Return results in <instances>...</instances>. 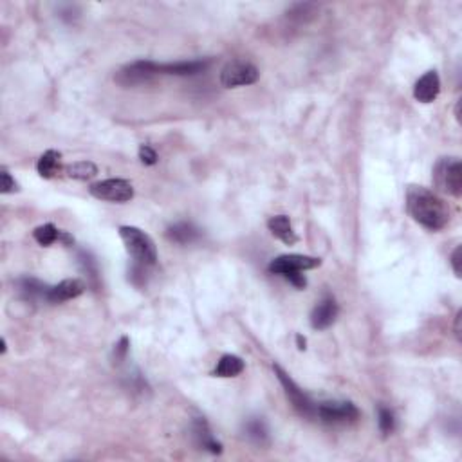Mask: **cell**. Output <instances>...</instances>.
<instances>
[{"label":"cell","mask_w":462,"mask_h":462,"mask_svg":"<svg viewBox=\"0 0 462 462\" xmlns=\"http://www.w3.org/2000/svg\"><path fill=\"white\" fill-rule=\"evenodd\" d=\"M406 210L418 224L430 231H439L449 222L446 202L424 186H410L406 192Z\"/></svg>","instance_id":"cell-1"},{"label":"cell","mask_w":462,"mask_h":462,"mask_svg":"<svg viewBox=\"0 0 462 462\" xmlns=\"http://www.w3.org/2000/svg\"><path fill=\"white\" fill-rule=\"evenodd\" d=\"M119 237L125 244L129 255L134 258L135 264L150 267L157 262V249L152 238L145 233L143 229L134 228V226H122L119 228Z\"/></svg>","instance_id":"cell-2"},{"label":"cell","mask_w":462,"mask_h":462,"mask_svg":"<svg viewBox=\"0 0 462 462\" xmlns=\"http://www.w3.org/2000/svg\"><path fill=\"white\" fill-rule=\"evenodd\" d=\"M436 184L452 197L462 195V165L457 157H445L440 159L434 172Z\"/></svg>","instance_id":"cell-3"},{"label":"cell","mask_w":462,"mask_h":462,"mask_svg":"<svg viewBox=\"0 0 462 462\" xmlns=\"http://www.w3.org/2000/svg\"><path fill=\"white\" fill-rule=\"evenodd\" d=\"M273 370L274 374H277V377H279V381L282 383L283 392H286L288 399L291 401V404L295 406V410H297L298 413H302L304 418H316V406H318V404L314 403L309 395L302 390L300 386L295 383V379H292L280 365L274 363Z\"/></svg>","instance_id":"cell-4"},{"label":"cell","mask_w":462,"mask_h":462,"mask_svg":"<svg viewBox=\"0 0 462 462\" xmlns=\"http://www.w3.org/2000/svg\"><path fill=\"white\" fill-rule=\"evenodd\" d=\"M359 410L350 401H323L316 406V418L325 424H347L359 419Z\"/></svg>","instance_id":"cell-5"},{"label":"cell","mask_w":462,"mask_h":462,"mask_svg":"<svg viewBox=\"0 0 462 462\" xmlns=\"http://www.w3.org/2000/svg\"><path fill=\"white\" fill-rule=\"evenodd\" d=\"M258 76H261V72L251 62L233 60V62L226 63V67L220 72V83L226 89H235V87L251 85L258 80Z\"/></svg>","instance_id":"cell-6"},{"label":"cell","mask_w":462,"mask_h":462,"mask_svg":"<svg viewBox=\"0 0 462 462\" xmlns=\"http://www.w3.org/2000/svg\"><path fill=\"white\" fill-rule=\"evenodd\" d=\"M90 195L99 201L108 202H129L134 197V186L125 179H105L94 183L89 188Z\"/></svg>","instance_id":"cell-7"},{"label":"cell","mask_w":462,"mask_h":462,"mask_svg":"<svg viewBox=\"0 0 462 462\" xmlns=\"http://www.w3.org/2000/svg\"><path fill=\"white\" fill-rule=\"evenodd\" d=\"M154 63L156 62H150V60H138V62L129 63L116 72V81L123 87H138L152 83L157 78Z\"/></svg>","instance_id":"cell-8"},{"label":"cell","mask_w":462,"mask_h":462,"mask_svg":"<svg viewBox=\"0 0 462 462\" xmlns=\"http://www.w3.org/2000/svg\"><path fill=\"white\" fill-rule=\"evenodd\" d=\"M322 264L320 258L307 255H282L277 256L270 264V273L286 277L289 273H304L307 270H314Z\"/></svg>","instance_id":"cell-9"},{"label":"cell","mask_w":462,"mask_h":462,"mask_svg":"<svg viewBox=\"0 0 462 462\" xmlns=\"http://www.w3.org/2000/svg\"><path fill=\"white\" fill-rule=\"evenodd\" d=\"M210 65V60H190V62L175 63H154L157 76H193L204 72Z\"/></svg>","instance_id":"cell-10"},{"label":"cell","mask_w":462,"mask_h":462,"mask_svg":"<svg viewBox=\"0 0 462 462\" xmlns=\"http://www.w3.org/2000/svg\"><path fill=\"white\" fill-rule=\"evenodd\" d=\"M338 313H340V307H338L334 297H323L322 300L316 304V307L311 313V325L316 331H325L336 322Z\"/></svg>","instance_id":"cell-11"},{"label":"cell","mask_w":462,"mask_h":462,"mask_svg":"<svg viewBox=\"0 0 462 462\" xmlns=\"http://www.w3.org/2000/svg\"><path fill=\"white\" fill-rule=\"evenodd\" d=\"M83 291H85V283L81 282V280L67 279L63 280V282H60L58 286L49 288L47 300L45 302H49V304H63V302L78 298Z\"/></svg>","instance_id":"cell-12"},{"label":"cell","mask_w":462,"mask_h":462,"mask_svg":"<svg viewBox=\"0 0 462 462\" xmlns=\"http://www.w3.org/2000/svg\"><path fill=\"white\" fill-rule=\"evenodd\" d=\"M440 92V78L437 71H428L424 76H421L413 87V96L421 104H431L436 101Z\"/></svg>","instance_id":"cell-13"},{"label":"cell","mask_w":462,"mask_h":462,"mask_svg":"<svg viewBox=\"0 0 462 462\" xmlns=\"http://www.w3.org/2000/svg\"><path fill=\"white\" fill-rule=\"evenodd\" d=\"M192 431H193V439H195L199 448L206 449V452H210V454L213 455L222 454V445L213 437V434L210 431V427H208V422L204 421V419L202 418L195 419L192 424Z\"/></svg>","instance_id":"cell-14"},{"label":"cell","mask_w":462,"mask_h":462,"mask_svg":"<svg viewBox=\"0 0 462 462\" xmlns=\"http://www.w3.org/2000/svg\"><path fill=\"white\" fill-rule=\"evenodd\" d=\"M267 228H270L271 233L274 237L282 240L283 244H288V246H292V244L298 242L297 231L292 228L291 219L288 215H274L267 220Z\"/></svg>","instance_id":"cell-15"},{"label":"cell","mask_w":462,"mask_h":462,"mask_svg":"<svg viewBox=\"0 0 462 462\" xmlns=\"http://www.w3.org/2000/svg\"><path fill=\"white\" fill-rule=\"evenodd\" d=\"M201 237L199 229L190 222H177L166 229V238L175 244H192Z\"/></svg>","instance_id":"cell-16"},{"label":"cell","mask_w":462,"mask_h":462,"mask_svg":"<svg viewBox=\"0 0 462 462\" xmlns=\"http://www.w3.org/2000/svg\"><path fill=\"white\" fill-rule=\"evenodd\" d=\"M60 159H62V154L56 152V150H47V152L42 154L38 163H36V172L44 179H53L54 175L60 172Z\"/></svg>","instance_id":"cell-17"},{"label":"cell","mask_w":462,"mask_h":462,"mask_svg":"<svg viewBox=\"0 0 462 462\" xmlns=\"http://www.w3.org/2000/svg\"><path fill=\"white\" fill-rule=\"evenodd\" d=\"M244 372V361L242 358H238L235 354H224L219 359V363L215 367V376L217 377H237L238 374Z\"/></svg>","instance_id":"cell-18"},{"label":"cell","mask_w":462,"mask_h":462,"mask_svg":"<svg viewBox=\"0 0 462 462\" xmlns=\"http://www.w3.org/2000/svg\"><path fill=\"white\" fill-rule=\"evenodd\" d=\"M244 431H246V437L251 443L258 446H264L270 443V430L265 427V422L261 418H251L249 421L244 424Z\"/></svg>","instance_id":"cell-19"},{"label":"cell","mask_w":462,"mask_h":462,"mask_svg":"<svg viewBox=\"0 0 462 462\" xmlns=\"http://www.w3.org/2000/svg\"><path fill=\"white\" fill-rule=\"evenodd\" d=\"M18 288L22 291L24 297L27 298H44L47 300V292H49V288L42 283L40 280L31 279V277H26V279L18 280Z\"/></svg>","instance_id":"cell-20"},{"label":"cell","mask_w":462,"mask_h":462,"mask_svg":"<svg viewBox=\"0 0 462 462\" xmlns=\"http://www.w3.org/2000/svg\"><path fill=\"white\" fill-rule=\"evenodd\" d=\"M96 174H98V166L92 161H78L72 163L71 166H67V175L71 179L87 181L92 179Z\"/></svg>","instance_id":"cell-21"},{"label":"cell","mask_w":462,"mask_h":462,"mask_svg":"<svg viewBox=\"0 0 462 462\" xmlns=\"http://www.w3.org/2000/svg\"><path fill=\"white\" fill-rule=\"evenodd\" d=\"M60 233H62V231H60L56 226L44 224V226H38V228L33 231V237H35V240L40 244V246L47 247V246H51V244L56 242V240H60Z\"/></svg>","instance_id":"cell-22"},{"label":"cell","mask_w":462,"mask_h":462,"mask_svg":"<svg viewBox=\"0 0 462 462\" xmlns=\"http://www.w3.org/2000/svg\"><path fill=\"white\" fill-rule=\"evenodd\" d=\"M377 424L381 430L383 436H390L392 431L395 430V415L390 409L386 406H379L377 410Z\"/></svg>","instance_id":"cell-23"},{"label":"cell","mask_w":462,"mask_h":462,"mask_svg":"<svg viewBox=\"0 0 462 462\" xmlns=\"http://www.w3.org/2000/svg\"><path fill=\"white\" fill-rule=\"evenodd\" d=\"M129 347H131V341H129L126 336H123L122 340L116 343V347H114V361H116L117 365L125 361L126 354H129Z\"/></svg>","instance_id":"cell-24"},{"label":"cell","mask_w":462,"mask_h":462,"mask_svg":"<svg viewBox=\"0 0 462 462\" xmlns=\"http://www.w3.org/2000/svg\"><path fill=\"white\" fill-rule=\"evenodd\" d=\"M0 177H2V184H0V192L2 193H15L18 192V184L17 181L11 177V174H9L8 170H2V174H0Z\"/></svg>","instance_id":"cell-25"},{"label":"cell","mask_w":462,"mask_h":462,"mask_svg":"<svg viewBox=\"0 0 462 462\" xmlns=\"http://www.w3.org/2000/svg\"><path fill=\"white\" fill-rule=\"evenodd\" d=\"M140 159L143 165L152 166L157 163V152L150 147V145H141L140 147Z\"/></svg>","instance_id":"cell-26"},{"label":"cell","mask_w":462,"mask_h":462,"mask_svg":"<svg viewBox=\"0 0 462 462\" xmlns=\"http://www.w3.org/2000/svg\"><path fill=\"white\" fill-rule=\"evenodd\" d=\"M283 279L288 280L289 283H292V286H295L297 289H304L307 286L306 277H304L302 273H289V274H286Z\"/></svg>","instance_id":"cell-27"},{"label":"cell","mask_w":462,"mask_h":462,"mask_svg":"<svg viewBox=\"0 0 462 462\" xmlns=\"http://www.w3.org/2000/svg\"><path fill=\"white\" fill-rule=\"evenodd\" d=\"M449 262H452V267H454L455 277L461 279V246L455 247V251L452 253V258H449Z\"/></svg>","instance_id":"cell-28"},{"label":"cell","mask_w":462,"mask_h":462,"mask_svg":"<svg viewBox=\"0 0 462 462\" xmlns=\"http://www.w3.org/2000/svg\"><path fill=\"white\" fill-rule=\"evenodd\" d=\"M455 336H457V340H461V311L455 316Z\"/></svg>","instance_id":"cell-29"},{"label":"cell","mask_w":462,"mask_h":462,"mask_svg":"<svg viewBox=\"0 0 462 462\" xmlns=\"http://www.w3.org/2000/svg\"><path fill=\"white\" fill-rule=\"evenodd\" d=\"M297 343H298V349L306 350V338L300 336V334H298V336H297Z\"/></svg>","instance_id":"cell-30"}]
</instances>
